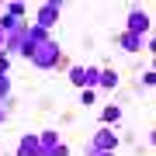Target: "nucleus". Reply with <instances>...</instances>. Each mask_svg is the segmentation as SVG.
<instances>
[{
  "label": "nucleus",
  "mask_w": 156,
  "mask_h": 156,
  "mask_svg": "<svg viewBox=\"0 0 156 156\" xmlns=\"http://www.w3.org/2000/svg\"><path fill=\"white\" fill-rule=\"evenodd\" d=\"M28 59H31V62H35V66H38V69H52V66H56V62H59V45H56V42L49 38V42L35 45Z\"/></svg>",
  "instance_id": "obj_1"
},
{
  "label": "nucleus",
  "mask_w": 156,
  "mask_h": 156,
  "mask_svg": "<svg viewBox=\"0 0 156 156\" xmlns=\"http://www.w3.org/2000/svg\"><path fill=\"white\" fill-rule=\"evenodd\" d=\"M42 42H49V35H45V31L38 28V24H24L17 52H21V56H31V49H35V45H42Z\"/></svg>",
  "instance_id": "obj_2"
},
{
  "label": "nucleus",
  "mask_w": 156,
  "mask_h": 156,
  "mask_svg": "<svg viewBox=\"0 0 156 156\" xmlns=\"http://www.w3.org/2000/svg\"><path fill=\"white\" fill-rule=\"evenodd\" d=\"M97 76H101V69H94V66H73V69H69V80H73L76 87H83V90L97 87Z\"/></svg>",
  "instance_id": "obj_3"
},
{
  "label": "nucleus",
  "mask_w": 156,
  "mask_h": 156,
  "mask_svg": "<svg viewBox=\"0 0 156 156\" xmlns=\"http://www.w3.org/2000/svg\"><path fill=\"white\" fill-rule=\"evenodd\" d=\"M90 149L115 153V149H118V135L111 132V128H97V132H94V142H90Z\"/></svg>",
  "instance_id": "obj_4"
},
{
  "label": "nucleus",
  "mask_w": 156,
  "mask_h": 156,
  "mask_svg": "<svg viewBox=\"0 0 156 156\" xmlns=\"http://www.w3.org/2000/svg\"><path fill=\"white\" fill-rule=\"evenodd\" d=\"M56 17H59V4H42V7H38V28H42V31L52 28Z\"/></svg>",
  "instance_id": "obj_5"
},
{
  "label": "nucleus",
  "mask_w": 156,
  "mask_h": 156,
  "mask_svg": "<svg viewBox=\"0 0 156 156\" xmlns=\"http://www.w3.org/2000/svg\"><path fill=\"white\" fill-rule=\"evenodd\" d=\"M146 28H149V14H142V11H132V14H128V31H132V35L142 38Z\"/></svg>",
  "instance_id": "obj_6"
},
{
  "label": "nucleus",
  "mask_w": 156,
  "mask_h": 156,
  "mask_svg": "<svg viewBox=\"0 0 156 156\" xmlns=\"http://www.w3.org/2000/svg\"><path fill=\"white\" fill-rule=\"evenodd\" d=\"M59 146V139H56V132H42L38 135V156H52V149Z\"/></svg>",
  "instance_id": "obj_7"
},
{
  "label": "nucleus",
  "mask_w": 156,
  "mask_h": 156,
  "mask_svg": "<svg viewBox=\"0 0 156 156\" xmlns=\"http://www.w3.org/2000/svg\"><path fill=\"white\" fill-rule=\"evenodd\" d=\"M118 45H122L125 52H139V49H142V38L132 35V31H125V35H118Z\"/></svg>",
  "instance_id": "obj_8"
},
{
  "label": "nucleus",
  "mask_w": 156,
  "mask_h": 156,
  "mask_svg": "<svg viewBox=\"0 0 156 156\" xmlns=\"http://www.w3.org/2000/svg\"><path fill=\"white\" fill-rule=\"evenodd\" d=\"M17 156H38V135H24L17 146Z\"/></svg>",
  "instance_id": "obj_9"
},
{
  "label": "nucleus",
  "mask_w": 156,
  "mask_h": 156,
  "mask_svg": "<svg viewBox=\"0 0 156 156\" xmlns=\"http://www.w3.org/2000/svg\"><path fill=\"white\" fill-rule=\"evenodd\" d=\"M118 83V73H111V69H101V76H97V87H108V90H111Z\"/></svg>",
  "instance_id": "obj_10"
},
{
  "label": "nucleus",
  "mask_w": 156,
  "mask_h": 156,
  "mask_svg": "<svg viewBox=\"0 0 156 156\" xmlns=\"http://www.w3.org/2000/svg\"><path fill=\"white\" fill-rule=\"evenodd\" d=\"M118 118H122V108H118V104H108V108H104V122H108V125H115Z\"/></svg>",
  "instance_id": "obj_11"
},
{
  "label": "nucleus",
  "mask_w": 156,
  "mask_h": 156,
  "mask_svg": "<svg viewBox=\"0 0 156 156\" xmlns=\"http://www.w3.org/2000/svg\"><path fill=\"white\" fill-rule=\"evenodd\" d=\"M11 94V80H7V73H0V101H7Z\"/></svg>",
  "instance_id": "obj_12"
},
{
  "label": "nucleus",
  "mask_w": 156,
  "mask_h": 156,
  "mask_svg": "<svg viewBox=\"0 0 156 156\" xmlns=\"http://www.w3.org/2000/svg\"><path fill=\"white\" fill-rule=\"evenodd\" d=\"M7 14H14V17H21V14H24V4H17V0H14V4H7Z\"/></svg>",
  "instance_id": "obj_13"
},
{
  "label": "nucleus",
  "mask_w": 156,
  "mask_h": 156,
  "mask_svg": "<svg viewBox=\"0 0 156 156\" xmlns=\"http://www.w3.org/2000/svg\"><path fill=\"white\" fill-rule=\"evenodd\" d=\"M7 111H11V104H7V101H0V122H7Z\"/></svg>",
  "instance_id": "obj_14"
},
{
  "label": "nucleus",
  "mask_w": 156,
  "mask_h": 156,
  "mask_svg": "<svg viewBox=\"0 0 156 156\" xmlns=\"http://www.w3.org/2000/svg\"><path fill=\"white\" fill-rule=\"evenodd\" d=\"M52 156H69V149H66V146H62V142H59V146H56V149H52Z\"/></svg>",
  "instance_id": "obj_15"
},
{
  "label": "nucleus",
  "mask_w": 156,
  "mask_h": 156,
  "mask_svg": "<svg viewBox=\"0 0 156 156\" xmlns=\"http://www.w3.org/2000/svg\"><path fill=\"white\" fill-rule=\"evenodd\" d=\"M90 156H115V153H104V149H90Z\"/></svg>",
  "instance_id": "obj_16"
}]
</instances>
